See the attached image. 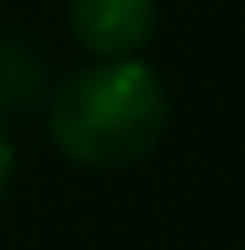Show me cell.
<instances>
[{"label":"cell","instance_id":"cell-1","mask_svg":"<svg viewBox=\"0 0 245 250\" xmlns=\"http://www.w3.org/2000/svg\"><path fill=\"white\" fill-rule=\"evenodd\" d=\"M162 125V83L139 61L88 65L51 98V139L83 167H120L144 158Z\"/></svg>","mask_w":245,"mask_h":250},{"label":"cell","instance_id":"cell-2","mask_svg":"<svg viewBox=\"0 0 245 250\" xmlns=\"http://www.w3.org/2000/svg\"><path fill=\"white\" fill-rule=\"evenodd\" d=\"M74 37L102 61H130L153 37L157 5L153 0H74L70 5Z\"/></svg>","mask_w":245,"mask_h":250},{"label":"cell","instance_id":"cell-3","mask_svg":"<svg viewBox=\"0 0 245 250\" xmlns=\"http://www.w3.org/2000/svg\"><path fill=\"white\" fill-rule=\"evenodd\" d=\"M9 171H14V153H9V139H5V130H0V195H5V186H9Z\"/></svg>","mask_w":245,"mask_h":250}]
</instances>
